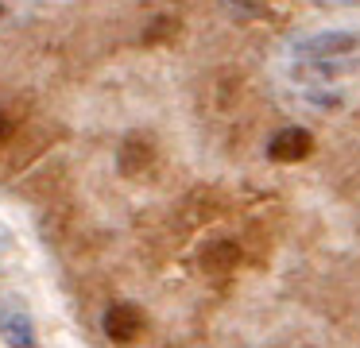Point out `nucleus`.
I'll return each instance as SVG.
<instances>
[{
    "mask_svg": "<svg viewBox=\"0 0 360 348\" xmlns=\"http://www.w3.org/2000/svg\"><path fill=\"white\" fill-rule=\"evenodd\" d=\"M4 344L8 348H35V325L27 321L24 314L8 317V321H4Z\"/></svg>",
    "mask_w": 360,
    "mask_h": 348,
    "instance_id": "nucleus-7",
    "label": "nucleus"
},
{
    "mask_svg": "<svg viewBox=\"0 0 360 348\" xmlns=\"http://www.w3.org/2000/svg\"><path fill=\"white\" fill-rule=\"evenodd\" d=\"M314 151V136L306 128H283L267 143V159L271 162H302Z\"/></svg>",
    "mask_w": 360,
    "mask_h": 348,
    "instance_id": "nucleus-4",
    "label": "nucleus"
},
{
    "mask_svg": "<svg viewBox=\"0 0 360 348\" xmlns=\"http://www.w3.org/2000/svg\"><path fill=\"white\" fill-rule=\"evenodd\" d=\"M360 46V39L356 35H349V31H321V35H310V39H302V43L295 46L302 58H314V62H321V58H337V54H349V51H356Z\"/></svg>",
    "mask_w": 360,
    "mask_h": 348,
    "instance_id": "nucleus-3",
    "label": "nucleus"
},
{
    "mask_svg": "<svg viewBox=\"0 0 360 348\" xmlns=\"http://www.w3.org/2000/svg\"><path fill=\"white\" fill-rule=\"evenodd\" d=\"M16 131H20V120L12 116V108H0V143L16 139Z\"/></svg>",
    "mask_w": 360,
    "mask_h": 348,
    "instance_id": "nucleus-8",
    "label": "nucleus"
},
{
    "mask_svg": "<svg viewBox=\"0 0 360 348\" xmlns=\"http://www.w3.org/2000/svg\"><path fill=\"white\" fill-rule=\"evenodd\" d=\"M105 337L117 340V344H132L143 333V309L132 306V302H117V306L105 309Z\"/></svg>",
    "mask_w": 360,
    "mask_h": 348,
    "instance_id": "nucleus-2",
    "label": "nucleus"
},
{
    "mask_svg": "<svg viewBox=\"0 0 360 348\" xmlns=\"http://www.w3.org/2000/svg\"><path fill=\"white\" fill-rule=\"evenodd\" d=\"M179 31H182V23H179V15H155V20L143 27V35H140V43L143 46H167V43H174L179 39Z\"/></svg>",
    "mask_w": 360,
    "mask_h": 348,
    "instance_id": "nucleus-6",
    "label": "nucleus"
},
{
    "mask_svg": "<svg viewBox=\"0 0 360 348\" xmlns=\"http://www.w3.org/2000/svg\"><path fill=\"white\" fill-rule=\"evenodd\" d=\"M151 162H155V139L143 136V131H132V136L120 139L117 147V170L128 178L143 174V170H151Z\"/></svg>",
    "mask_w": 360,
    "mask_h": 348,
    "instance_id": "nucleus-1",
    "label": "nucleus"
},
{
    "mask_svg": "<svg viewBox=\"0 0 360 348\" xmlns=\"http://www.w3.org/2000/svg\"><path fill=\"white\" fill-rule=\"evenodd\" d=\"M198 271H205V275H213V278H225L229 271L240 263V247L233 244V240H210V244H202L198 247Z\"/></svg>",
    "mask_w": 360,
    "mask_h": 348,
    "instance_id": "nucleus-5",
    "label": "nucleus"
}]
</instances>
